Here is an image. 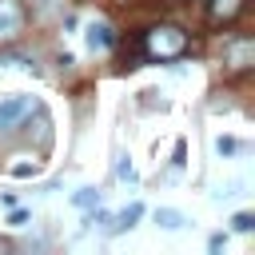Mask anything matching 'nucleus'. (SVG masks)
Returning <instances> with one entry per match:
<instances>
[{"instance_id":"1","label":"nucleus","mask_w":255,"mask_h":255,"mask_svg":"<svg viewBox=\"0 0 255 255\" xmlns=\"http://www.w3.org/2000/svg\"><path fill=\"white\" fill-rule=\"evenodd\" d=\"M143 52L151 60H175L187 52V32L175 28V24H155L143 32Z\"/></svg>"},{"instance_id":"2","label":"nucleus","mask_w":255,"mask_h":255,"mask_svg":"<svg viewBox=\"0 0 255 255\" xmlns=\"http://www.w3.org/2000/svg\"><path fill=\"white\" fill-rule=\"evenodd\" d=\"M32 112H40V100L36 96H8V100H0V135L16 131Z\"/></svg>"},{"instance_id":"3","label":"nucleus","mask_w":255,"mask_h":255,"mask_svg":"<svg viewBox=\"0 0 255 255\" xmlns=\"http://www.w3.org/2000/svg\"><path fill=\"white\" fill-rule=\"evenodd\" d=\"M24 32V8L20 0H0V44L16 40Z\"/></svg>"},{"instance_id":"4","label":"nucleus","mask_w":255,"mask_h":255,"mask_svg":"<svg viewBox=\"0 0 255 255\" xmlns=\"http://www.w3.org/2000/svg\"><path fill=\"white\" fill-rule=\"evenodd\" d=\"M251 60H255V44L251 40H227V64L235 68V72H243V68H251Z\"/></svg>"},{"instance_id":"5","label":"nucleus","mask_w":255,"mask_h":255,"mask_svg":"<svg viewBox=\"0 0 255 255\" xmlns=\"http://www.w3.org/2000/svg\"><path fill=\"white\" fill-rule=\"evenodd\" d=\"M243 12V0H207V20L211 24H227Z\"/></svg>"},{"instance_id":"6","label":"nucleus","mask_w":255,"mask_h":255,"mask_svg":"<svg viewBox=\"0 0 255 255\" xmlns=\"http://www.w3.org/2000/svg\"><path fill=\"white\" fill-rule=\"evenodd\" d=\"M112 44H116V36H112V28H108L104 20L88 24V48H92V52H108Z\"/></svg>"},{"instance_id":"7","label":"nucleus","mask_w":255,"mask_h":255,"mask_svg":"<svg viewBox=\"0 0 255 255\" xmlns=\"http://www.w3.org/2000/svg\"><path fill=\"white\" fill-rule=\"evenodd\" d=\"M155 223H159L163 231H179V227H183V215H179L175 207H159V211H155Z\"/></svg>"},{"instance_id":"8","label":"nucleus","mask_w":255,"mask_h":255,"mask_svg":"<svg viewBox=\"0 0 255 255\" xmlns=\"http://www.w3.org/2000/svg\"><path fill=\"white\" fill-rule=\"evenodd\" d=\"M139 215H143V207H139V203H131L128 211H120V215H116V223H112V231H124V227H131V223H135Z\"/></svg>"},{"instance_id":"9","label":"nucleus","mask_w":255,"mask_h":255,"mask_svg":"<svg viewBox=\"0 0 255 255\" xmlns=\"http://www.w3.org/2000/svg\"><path fill=\"white\" fill-rule=\"evenodd\" d=\"M72 203H76V207H84V211H88V207H96V203H100V195H96V191H92V187H80V191H76V195H72Z\"/></svg>"},{"instance_id":"10","label":"nucleus","mask_w":255,"mask_h":255,"mask_svg":"<svg viewBox=\"0 0 255 255\" xmlns=\"http://www.w3.org/2000/svg\"><path fill=\"white\" fill-rule=\"evenodd\" d=\"M231 223H235V231H251V227H255V215H251V211H239Z\"/></svg>"},{"instance_id":"11","label":"nucleus","mask_w":255,"mask_h":255,"mask_svg":"<svg viewBox=\"0 0 255 255\" xmlns=\"http://www.w3.org/2000/svg\"><path fill=\"white\" fill-rule=\"evenodd\" d=\"M56 8H60V0H36V16H44V20H48Z\"/></svg>"},{"instance_id":"12","label":"nucleus","mask_w":255,"mask_h":255,"mask_svg":"<svg viewBox=\"0 0 255 255\" xmlns=\"http://www.w3.org/2000/svg\"><path fill=\"white\" fill-rule=\"evenodd\" d=\"M36 171H40L36 163H16V167H12V175H16V179H28V175H36Z\"/></svg>"},{"instance_id":"13","label":"nucleus","mask_w":255,"mask_h":255,"mask_svg":"<svg viewBox=\"0 0 255 255\" xmlns=\"http://www.w3.org/2000/svg\"><path fill=\"white\" fill-rule=\"evenodd\" d=\"M28 219H32V211H24V207H16V211L8 215V223H12V227H24Z\"/></svg>"},{"instance_id":"14","label":"nucleus","mask_w":255,"mask_h":255,"mask_svg":"<svg viewBox=\"0 0 255 255\" xmlns=\"http://www.w3.org/2000/svg\"><path fill=\"white\" fill-rule=\"evenodd\" d=\"M116 175H120V179H135V171H131V163H128V159H120V167H116Z\"/></svg>"},{"instance_id":"15","label":"nucleus","mask_w":255,"mask_h":255,"mask_svg":"<svg viewBox=\"0 0 255 255\" xmlns=\"http://www.w3.org/2000/svg\"><path fill=\"white\" fill-rule=\"evenodd\" d=\"M215 147H219L223 155H231V151H235V139H215Z\"/></svg>"},{"instance_id":"16","label":"nucleus","mask_w":255,"mask_h":255,"mask_svg":"<svg viewBox=\"0 0 255 255\" xmlns=\"http://www.w3.org/2000/svg\"><path fill=\"white\" fill-rule=\"evenodd\" d=\"M223 243H227L223 235H211V239H207V247H211V251H223Z\"/></svg>"}]
</instances>
